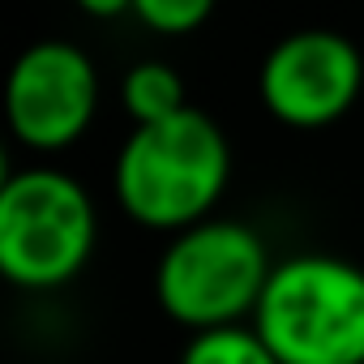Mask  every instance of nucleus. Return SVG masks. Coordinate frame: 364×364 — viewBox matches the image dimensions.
Returning <instances> with one entry per match:
<instances>
[{
    "mask_svg": "<svg viewBox=\"0 0 364 364\" xmlns=\"http://www.w3.org/2000/svg\"><path fill=\"white\" fill-rule=\"evenodd\" d=\"M180 364H279V360L253 326H228V330L193 334Z\"/></svg>",
    "mask_w": 364,
    "mask_h": 364,
    "instance_id": "6e6552de",
    "label": "nucleus"
},
{
    "mask_svg": "<svg viewBox=\"0 0 364 364\" xmlns=\"http://www.w3.org/2000/svg\"><path fill=\"white\" fill-rule=\"evenodd\" d=\"M133 18L159 35H189L210 18V0H133Z\"/></svg>",
    "mask_w": 364,
    "mask_h": 364,
    "instance_id": "1a4fd4ad",
    "label": "nucleus"
},
{
    "mask_svg": "<svg viewBox=\"0 0 364 364\" xmlns=\"http://www.w3.org/2000/svg\"><path fill=\"white\" fill-rule=\"evenodd\" d=\"M120 103H124L133 129L171 120V116H180L185 107H193L185 99V82H180V73L171 65H163V60H137L120 77Z\"/></svg>",
    "mask_w": 364,
    "mask_h": 364,
    "instance_id": "0eeeda50",
    "label": "nucleus"
},
{
    "mask_svg": "<svg viewBox=\"0 0 364 364\" xmlns=\"http://www.w3.org/2000/svg\"><path fill=\"white\" fill-rule=\"evenodd\" d=\"M99 107V73L77 43L43 39L26 48L5 86L9 129L31 150H65L73 146Z\"/></svg>",
    "mask_w": 364,
    "mask_h": 364,
    "instance_id": "39448f33",
    "label": "nucleus"
},
{
    "mask_svg": "<svg viewBox=\"0 0 364 364\" xmlns=\"http://www.w3.org/2000/svg\"><path fill=\"white\" fill-rule=\"evenodd\" d=\"M364 86V60L338 31H296L279 39L257 73L270 116L296 129H321L351 112Z\"/></svg>",
    "mask_w": 364,
    "mask_h": 364,
    "instance_id": "423d86ee",
    "label": "nucleus"
},
{
    "mask_svg": "<svg viewBox=\"0 0 364 364\" xmlns=\"http://www.w3.org/2000/svg\"><path fill=\"white\" fill-rule=\"evenodd\" d=\"M95 202L69 171L26 167L0 185V274L31 291L65 287L95 249Z\"/></svg>",
    "mask_w": 364,
    "mask_h": 364,
    "instance_id": "20e7f679",
    "label": "nucleus"
},
{
    "mask_svg": "<svg viewBox=\"0 0 364 364\" xmlns=\"http://www.w3.org/2000/svg\"><path fill=\"white\" fill-rule=\"evenodd\" d=\"M228 171L232 150L223 129L206 112L185 107L171 120L141 124L124 137L112 185L129 219L180 236L210 219L228 189Z\"/></svg>",
    "mask_w": 364,
    "mask_h": 364,
    "instance_id": "f257e3e1",
    "label": "nucleus"
},
{
    "mask_svg": "<svg viewBox=\"0 0 364 364\" xmlns=\"http://www.w3.org/2000/svg\"><path fill=\"white\" fill-rule=\"evenodd\" d=\"M253 330L279 364H364V270L330 253L279 262Z\"/></svg>",
    "mask_w": 364,
    "mask_h": 364,
    "instance_id": "f03ea898",
    "label": "nucleus"
},
{
    "mask_svg": "<svg viewBox=\"0 0 364 364\" xmlns=\"http://www.w3.org/2000/svg\"><path fill=\"white\" fill-rule=\"evenodd\" d=\"M270 274V249L249 223L206 219L171 236L154 270V296L171 321L206 334L245 326V317L257 313Z\"/></svg>",
    "mask_w": 364,
    "mask_h": 364,
    "instance_id": "7ed1b4c3",
    "label": "nucleus"
}]
</instances>
